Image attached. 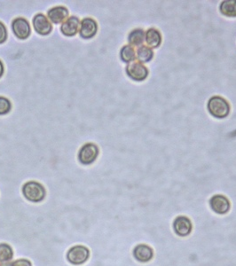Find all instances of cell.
Returning <instances> with one entry per match:
<instances>
[{"mask_svg":"<svg viewBox=\"0 0 236 266\" xmlns=\"http://www.w3.org/2000/svg\"><path fill=\"white\" fill-rule=\"evenodd\" d=\"M22 194L30 202H40L44 199L46 192L43 184L36 181H28L22 186Z\"/></svg>","mask_w":236,"mask_h":266,"instance_id":"1","label":"cell"},{"mask_svg":"<svg viewBox=\"0 0 236 266\" xmlns=\"http://www.w3.org/2000/svg\"><path fill=\"white\" fill-rule=\"evenodd\" d=\"M208 110L214 118H226L230 113V105L220 96H213L208 100Z\"/></svg>","mask_w":236,"mask_h":266,"instance_id":"2","label":"cell"},{"mask_svg":"<svg viewBox=\"0 0 236 266\" xmlns=\"http://www.w3.org/2000/svg\"><path fill=\"white\" fill-rule=\"evenodd\" d=\"M89 256L90 250L82 245L72 246L67 253L68 261L74 266L83 264L89 259Z\"/></svg>","mask_w":236,"mask_h":266,"instance_id":"3","label":"cell"},{"mask_svg":"<svg viewBox=\"0 0 236 266\" xmlns=\"http://www.w3.org/2000/svg\"><path fill=\"white\" fill-rule=\"evenodd\" d=\"M126 73L134 81L140 82L148 78V70L143 63L140 62L138 60H134L128 63L126 66Z\"/></svg>","mask_w":236,"mask_h":266,"instance_id":"4","label":"cell"},{"mask_svg":"<svg viewBox=\"0 0 236 266\" xmlns=\"http://www.w3.org/2000/svg\"><path fill=\"white\" fill-rule=\"evenodd\" d=\"M98 146L94 143L84 144L79 150V162L84 165L90 164L98 157Z\"/></svg>","mask_w":236,"mask_h":266,"instance_id":"5","label":"cell"},{"mask_svg":"<svg viewBox=\"0 0 236 266\" xmlns=\"http://www.w3.org/2000/svg\"><path fill=\"white\" fill-rule=\"evenodd\" d=\"M12 30L16 38L22 40H27L32 32L28 20L22 17H18L12 20Z\"/></svg>","mask_w":236,"mask_h":266,"instance_id":"6","label":"cell"},{"mask_svg":"<svg viewBox=\"0 0 236 266\" xmlns=\"http://www.w3.org/2000/svg\"><path fill=\"white\" fill-rule=\"evenodd\" d=\"M210 205L213 212L220 215L226 214L229 212L230 206H231L229 200L222 194L212 196L210 200Z\"/></svg>","mask_w":236,"mask_h":266,"instance_id":"7","label":"cell"},{"mask_svg":"<svg viewBox=\"0 0 236 266\" xmlns=\"http://www.w3.org/2000/svg\"><path fill=\"white\" fill-rule=\"evenodd\" d=\"M32 22H33L34 30L40 35L46 36L51 33L52 25L48 17L43 14H36L33 18Z\"/></svg>","mask_w":236,"mask_h":266,"instance_id":"8","label":"cell"},{"mask_svg":"<svg viewBox=\"0 0 236 266\" xmlns=\"http://www.w3.org/2000/svg\"><path fill=\"white\" fill-rule=\"evenodd\" d=\"M98 32V24L96 20L90 17L84 18L80 24L79 34L84 40H90L94 38Z\"/></svg>","mask_w":236,"mask_h":266,"instance_id":"9","label":"cell"},{"mask_svg":"<svg viewBox=\"0 0 236 266\" xmlns=\"http://www.w3.org/2000/svg\"><path fill=\"white\" fill-rule=\"evenodd\" d=\"M193 224L191 220L185 216H178L174 222V230L176 234L180 237H186L191 234Z\"/></svg>","mask_w":236,"mask_h":266,"instance_id":"10","label":"cell"},{"mask_svg":"<svg viewBox=\"0 0 236 266\" xmlns=\"http://www.w3.org/2000/svg\"><path fill=\"white\" fill-rule=\"evenodd\" d=\"M80 24L81 22L78 17L76 16L68 17L67 19L62 24L60 32L66 36H73L78 32Z\"/></svg>","mask_w":236,"mask_h":266,"instance_id":"11","label":"cell"},{"mask_svg":"<svg viewBox=\"0 0 236 266\" xmlns=\"http://www.w3.org/2000/svg\"><path fill=\"white\" fill-rule=\"evenodd\" d=\"M134 256L135 259L138 262H150L153 258L154 251L150 246L146 244H140L135 246L134 250Z\"/></svg>","mask_w":236,"mask_h":266,"instance_id":"12","label":"cell"},{"mask_svg":"<svg viewBox=\"0 0 236 266\" xmlns=\"http://www.w3.org/2000/svg\"><path fill=\"white\" fill-rule=\"evenodd\" d=\"M48 18L52 24H59L66 20L68 16V10L65 6H56L48 11Z\"/></svg>","mask_w":236,"mask_h":266,"instance_id":"13","label":"cell"},{"mask_svg":"<svg viewBox=\"0 0 236 266\" xmlns=\"http://www.w3.org/2000/svg\"><path fill=\"white\" fill-rule=\"evenodd\" d=\"M145 40L148 44V46L150 47L151 49L158 48L162 43L161 33L156 28H150L146 32Z\"/></svg>","mask_w":236,"mask_h":266,"instance_id":"14","label":"cell"},{"mask_svg":"<svg viewBox=\"0 0 236 266\" xmlns=\"http://www.w3.org/2000/svg\"><path fill=\"white\" fill-rule=\"evenodd\" d=\"M146 32L142 28H136L128 36V42L130 46H142L145 41Z\"/></svg>","mask_w":236,"mask_h":266,"instance_id":"15","label":"cell"},{"mask_svg":"<svg viewBox=\"0 0 236 266\" xmlns=\"http://www.w3.org/2000/svg\"><path fill=\"white\" fill-rule=\"evenodd\" d=\"M153 50L150 47L144 46V44L138 47L137 52H136V58L138 59L140 62L142 63L148 62L150 60L153 59Z\"/></svg>","mask_w":236,"mask_h":266,"instance_id":"16","label":"cell"},{"mask_svg":"<svg viewBox=\"0 0 236 266\" xmlns=\"http://www.w3.org/2000/svg\"><path fill=\"white\" fill-rule=\"evenodd\" d=\"M220 12L226 17H236V0H224L220 4Z\"/></svg>","mask_w":236,"mask_h":266,"instance_id":"17","label":"cell"},{"mask_svg":"<svg viewBox=\"0 0 236 266\" xmlns=\"http://www.w3.org/2000/svg\"><path fill=\"white\" fill-rule=\"evenodd\" d=\"M14 258V250L12 246L6 243L0 244V264H8Z\"/></svg>","mask_w":236,"mask_h":266,"instance_id":"18","label":"cell"},{"mask_svg":"<svg viewBox=\"0 0 236 266\" xmlns=\"http://www.w3.org/2000/svg\"><path fill=\"white\" fill-rule=\"evenodd\" d=\"M120 57L124 62H132L136 59V52L134 47L130 46V44H127L122 47L120 51Z\"/></svg>","mask_w":236,"mask_h":266,"instance_id":"19","label":"cell"},{"mask_svg":"<svg viewBox=\"0 0 236 266\" xmlns=\"http://www.w3.org/2000/svg\"><path fill=\"white\" fill-rule=\"evenodd\" d=\"M12 108V104L8 98L0 96V114H8Z\"/></svg>","mask_w":236,"mask_h":266,"instance_id":"20","label":"cell"},{"mask_svg":"<svg viewBox=\"0 0 236 266\" xmlns=\"http://www.w3.org/2000/svg\"><path fill=\"white\" fill-rule=\"evenodd\" d=\"M8 40V30L3 22H0V44H3Z\"/></svg>","mask_w":236,"mask_h":266,"instance_id":"21","label":"cell"},{"mask_svg":"<svg viewBox=\"0 0 236 266\" xmlns=\"http://www.w3.org/2000/svg\"><path fill=\"white\" fill-rule=\"evenodd\" d=\"M10 266H32V264L28 259L22 258L10 264Z\"/></svg>","mask_w":236,"mask_h":266,"instance_id":"22","label":"cell"},{"mask_svg":"<svg viewBox=\"0 0 236 266\" xmlns=\"http://www.w3.org/2000/svg\"><path fill=\"white\" fill-rule=\"evenodd\" d=\"M4 64H3V62L0 60V78L3 76V74H4Z\"/></svg>","mask_w":236,"mask_h":266,"instance_id":"23","label":"cell"},{"mask_svg":"<svg viewBox=\"0 0 236 266\" xmlns=\"http://www.w3.org/2000/svg\"><path fill=\"white\" fill-rule=\"evenodd\" d=\"M0 266H10V264H0Z\"/></svg>","mask_w":236,"mask_h":266,"instance_id":"24","label":"cell"}]
</instances>
